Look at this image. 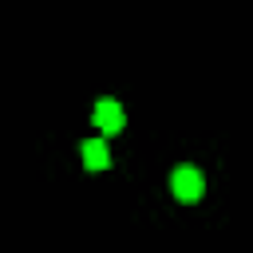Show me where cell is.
Wrapping results in <instances>:
<instances>
[{
  "label": "cell",
  "instance_id": "cell-1",
  "mask_svg": "<svg viewBox=\"0 0 253 253\" xmlns=\"http://www.w3.org/2000/svg\"><path fill=\"white\" fill-rule=\"evenodd\" d=\"M170 194H174V202H182V206L202 202V194H206V174H202L194 162L174 166V174H170Z\"/></svg>",
  "mask_w": 253,
  "mask_h": 253
},
{
  "label": "cell",
  "instance_id": "cell-3",
  "mask_svg": "<svg viewBox=\"0 0 253 253\" xmlns=\"http://www.w3.org/2000/svg\"><path fill=\"white\" fill-rule=\"evenodd\" d=\"M79 158H83V170H91V174L111 170V146H107V138H103V134L83 138V142H79Z\"/></svg>",
  "mask_w": 253,
  "mask_h": 253
},
{
  "label": "cell",
  "instance_id": "cell-2",
  "mask_svg": "<svg viewBox=\"0 0 253 253\" xmlns=\"http://www.w3.org/2000/svg\"><path fill=\"white\" fill-rule=\"evenodd\" d=\"M91 126H95V134H103V138L119 134V130L126 126V111H123V103H119V99H99V103L91 107Z\"/></svg>",
  "mask_w": 253,
  "mask_h": 253
}]
</instances>
